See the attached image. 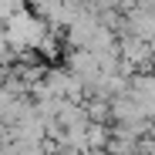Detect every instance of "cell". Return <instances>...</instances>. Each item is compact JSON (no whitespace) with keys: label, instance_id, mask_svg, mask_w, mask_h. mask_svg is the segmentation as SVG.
<instances>
[{"label":"cell","instance_id":"obj_7","mask_svg":"<svg viewBox=\"0 0 155 155\" xmlns=\"http://www.w3.org/2000/svg\"><path fill=\"white\" fill-rule=\"evenodd\" d=\"M88 155H108V152H88Z\"/></svg>","mask_w":155,"mask_h":155},{"label":"cell","instance_id":"obj_2","mask_svg":"<svg viewBox=\"0 0 155 155\" xmlns=\"http://www.w3.org/2000/svg\"><path fill=\"white\" fill-rule=\"evenodd\" d=\"M64 68H68L74 78H81V81H84V88H88V84H94L98 78H101L98 61H94V54H91V51H71Z\"/></svg>","mask_w":155,"mask_h":155},{"label":"cell","instance_id":"obj_3","mask_svg":"<svg viewBox=\"0 0 155 155\" xmlns=\"http://www.w3.org/2000/svg\"><path fill=\"white\" fill-rule=\"evenodd\" d=\"M125 34H132L152 47L155 44V10H132L125 17Z\"/></svg>","mask_w":155,"mask_h":155},{"label":"cell","instance_id":"obj_1","mask_svg":"<svg viewBox=\"0 0 155 155\" xmlns=\"http://www.w3.org/2000/svg\"><path fill=\"white\" fill-rule=\"evenodd\" d=\"M47 31H51V27H47L44 20H37L31 10H20V14H14V17L7 20L4 37H7L10 51H37V44L44 41Z\"/></svg>","mask_w":155,"mask_h":155},{"label":"cell","instance_id":"obj_6","mask_svg":"<svg viewBox=\"0 0 155 155\" xmlns=\"http://www.w3.org/2000/svg\"><path fill=\"white\" fill-rule=\"evenodd\" d=\"M152 68H155V44H152Z\"/></svg>","mask_w":155,"mask_h":155},{"label":"cell","instance_id":"obj_5","mask_svg":"<svg viewBox=\"0 0 155 155\" xmlns=\"http://www.w3.org/2000/svg\"><path fill=\"white\" fill-rule=\"evenodd\" d=\"M138 10H155V0H138Z\"/></svg>","mask_w":155,"mask_h":155},{"label":"cell","instance_id":"obj_4","mask_svg":"<svg viewBox=\"0 0 155 155\" xmlns=\"http://www.w3.org/2000/svg\"><path fill=\"white\" fill-rule=\"evenodd\" d=\"M84 142H88V152H108V142H111V128H108V125H88V132H84Z\"/></svg>","mask_w":155,"mask_h":155}]
</instances>
